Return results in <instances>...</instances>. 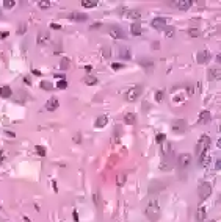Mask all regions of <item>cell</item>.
<instances>
[{
	"label": "cell",
	"mask_w": 221,
	"mask_h": 222,
	"mask_svg": "<svg viewBox=\"0 0 221 222\" xmlns=\"http://www.w3.org/2000/svg\"><path fill=\"white\" fill-rule=\"evenodd\" d=\"M102 55H104L105 60H108V58L111 57V48H110L108 45H104V47H102Z\"/></svg>",
	"instance_id": "obj_30"
},
{
	"label": "cell",
	"mask_w": 221,
	"mask_h": 222,
	"mask_svg": "<svg viewBox=\"0 0 221 222\" xmlns=\"http://www.w3.org/2000/svg\"><path fill=\"white\" fill-rule=\"evenodd\" d=\"M5 135H6L8 138H16V133H14V132H5Z\"/></svg>",
	"instance_id": "obj_44"
},
{
	"label": "cell",
	"mask_w": 221,
	"mask_h": 222,
	"mask_svg": "<svg viewBox=\"0 0 221 222\" xmlns=\"http://www.w3.org/2000/svg\"><path fill=\"white\" fill-rule=\"evenodd\" d=\"M60 66H61V69H63V70H66V69L69 67V58H66V57H64V58L61 60Z\"/></svg>",
	"instance_id": "obj_34"
},
{
	"label": "cell",
	"mask_w": 221,
	"mask_h": 222,
	"mask_svg": "<svg viewBox=\"0 0 221 222\" xmlns=\"http://www.w3.org/2000/svg\"><path fill=\"white\" fill-rule=\"evenodd\" d=\"M83 82H85L86 85H97V78L93 77V75H86V77L83 78Z\"/></svg>",
	"instance_id": "obj_31"
},
{
	"label": "cell",
	"mask_w": 221,
	"mask_h": 222,
	"mask_svg": "<svg viewBox=\"0 0 221 222\" xmlns=\"http://www.w3.org/2000/svg\"><path fill=\"white\" fill-rule=\"evenodd\" d=\"M212 222H215V220H212Z\"/></svg>",
	"instance_id": "obj_55"
},
{
	"label": "cell",
	"mask_w": 221,
	"mask_h": 222,
	"mask_svg": "<svg viewBox=\"0 0 221 222\" xmlns=\"http://www.w3.org/2000/svg\"><path fill=\"white\" fill-rule=\"evenodd\" d=\"M36 153H38L39 157H46V147L38 145V147H36Z\"/></svg>",
	"instance_id": "obj_35"
},
{
	"label": "cell",
	"mask_w": 221,
	"mask_h": 222,
	"mask_svg": "<svg viewBox=\"0 0 221 222\" xmlns=\"http://www.w3.org/2000/svg\"><path fill=\"white\" fill-rule=\"evenodd\" d=\"M140 64L144 67V70H147V72H151L152 70V67H154V61L151 60V58H141L140 60Z\"/></svg>",
	"instance_id": "obj_15"
},
{
	"label": "cell",
	"mask_w": 221,
	"mask_h": 222,
	"mask_svg": "<svg viewBox=\"0 0 221 222\" xmlns=\"http://www.w3.org/2000/svg\"><path fill=\"white\" fill-rule=\"evenodd\" d=\"M111 67H113V70H119V69L124 67V64H121V63H113V64H111Z\"/></svg>",
	"instance_id": "obj_40"
},
{
	"label": "cell",
	"mask_w": 221,
	"mask_h": 222,
	"mask_svg": "<svg viewBox=\"0 0 221 222\" xmlns=\"http://www.w3.org/2000/svg\"><path fill=\"white\" fill-rule=\"evenodd\" d=\"M38 6H39L41 10H49V8H50V2H46V0H39V2H38Z\"/></svg>",
	"instance_id": "obj_32"
},
{
	"label": "cell",
	"mask_w": 221,
	"mask_h": 222,
	"mask_svg": "<svg viewBox=\"0 0 221 222\" xmlns=\"http://www.w3.org/2000/svg\"><path fill=\"white\" fill-rule=\"evenodd\" d=\"M146 216L151 222H157L158 217H160V207H158V202L157 200H151L146 207Z\"/></svg>",
	"instance_id": "obj_1"
},
{
	"label": "cell",
	"mask_w": 221,
	"mask_h": 222,
	"mask_svg": "<svg viewBox=\"0 0 221 222\" xmlns=\"http://www.w3.org/2000/svg\"><path fill=\"white\" fill-rule=\"evenodd\" d=\"M24 83H27V85H30V83H32L30 77H25V78H24Z\"/></svg>",
	"instance_id": "obj_50"
},
{
	"label": "cell",
	"mask_w": 221,
	"mask_h": 222,
	"mask_svg": "<svg viewBox=\"0 0 221 222\" xmlns=\"http://www.w3.org/2000/svg\"><path fill=\"white\" fill-rule=\"evenodd\" d=\"M219 75H221V73H219V69H218V67L209 69V78H210V80H218Z\"/></svg>",
	"instance_id": "obj_25"
},
{
	"label": "cell",
	"mask_w": 221,
	"mask_h": 222,
	"mask_svg": "<svg viewBox=\"0 0 221 222\" xmlns=\"http://www.w3.org/2000/svg\"><path fill=\"white\" fill-rule=\"evenodd\" d=\"M82 6L83 8H94V6H97V0H83Z\"/></svg>",
	"instance_id": "obj_27"
},
{
	"label": "cell",
	"mask_w": 221,
	"mask_h": 222,
	"mask_svg": "<svg viewBox=\"0 0 221 222\" xmlns=\"http://www.w3.org/2000/svg\"><path fill=\"white\" fill-rule=\"evenodd\" d=\"M32 73H33L35 77H41V72H39L38 69H33V70H32Z\"/></svg>",
	"instance_id": "obj_43"
},
{
	"label": "cell",
	"mask_w": 221,
	"mask_h": 222,
	"mask_svg": "<svg viewBox=\"0 0 221 222\" xmlns=\"http://www.w3.org/2000/svg\"><path fill=\"white\" fill-rule=\"evenodd\" d=\"M163 30H165V35H166L168 38H173L174 33H176V28H174V27H168V25H166Z\"/></svg>",
	"instance_id": "obj_29"
},
{
	"label": "cell",
	"mask_w": 221,
	"mask_h": 222,
	"mask_svg": "<svg viewBox=\"0 0 221 222\" xmlns=\"http://www.w3.org/2000/svg\"><path fill=\"white\" fill-rule=\"evenodd\" d=\"M57 88H58V89H66V88H67V82H66V80H58Z\"/></svg>",
	"instance_id": "obj_36"
},
{
	"label": "cell",
	"mask_w": 221,
	"mask_h": 222,
	"mask_svg": "<svg viewBox=\"0 0 221 222\" xmlns=\"http://www.w3.org/2000/svg\"><path fill=\"white\" fill-rule=\"evenodd\" d=\"M124 122H126L127 125H133L135 122H136V116L133 113H126L124 114Z\"/></svg>",
	"instance_id": "obj_23"
},
{
	"label": "cell",
	"mask_w": 221,
	"mask_h": 222,
	"mask_svg": "<svg viewBox=\"0 0 221 222\" xmlns=\"http://www.w3.org/2000/svg\"><path fill=\"white\" fill-rule=\"evenodd\" d=\"M8 31H2V33H0V38H2V39H5V38H8Z\"/></svg>",
	"instance_id": "obj_45"
},
{
	"label": "cell",
	"mask_w": 221,
	"mask_h": 222,
	"mask_svg": "<svg viewBox=\"0 0 221 222\" xmlns=\"http://www.w3.org/2000/svg\"><path fill=\"white\" fill-rule=\"evenodd\" d=\"M187 92L191 95V94H193V86H188V88H187Z\"/></svg>",
	"instance_id": "obj_51"
},
{
	"label": "cell",
	"mask_w": 221,
	"mask_h": 222,
	"mask_svg": "<svg viewBox=\"0 0 221 222\" xmlns=\"http://www.w3.org/2000/svg\"><path fill=\"white\" fill-rule=\"evenodd\" d=\"M130 33L133 36H140L143 33V28H141V23L140 22H133L132 25H130Z\"/></svg>",
	"instance_id": "obj_17"
},
{
	"label": "cell",
	"mask_w": 221,
	"mask_h": 222,
	"mask_svg": "<svg viewBox=\"0 0 221 222\" xmlns=\"http://www.w3.org/2000/svg\"><path fill=\"white\" fill-rule=\"evenodd\" d=\"M91 69H93L91 66H85V70H86V72H91Z\"/></svg>",
	"instance_id": "obj_53"
},
{
	"label": "cell",
	"mask_w": 221,
	"mask_h": 222,
	"mask_svg": "<svg viewBox=\"0 0 221 222\" xmlns=\"http://www.w3.org/2000/svg\"><path fill=\"white\" fill-rule=\"evenodd\" d=\"M206 214H207V208H206V207H199L198 211H196V220L202 222V220L206 219Z\"/></svg>",
	"instance_id": "obj_20"
},
{
	"label": "cell",
	"mask_w": 221,
	"mask_h": 222,
	"mask_svg": "<svg viewBox=\"0 0 221 222\" xmlns=\"http://www.w3.org/2000/svg\"><path fill=\"white\" fill-rule=\"evenodd\" d=\"M199 124H202V125H206V124H209V122L212 120V114H210V111H201V114H199Z\"/></svg>",
	"instance_id": "obj_14"
},
{
	"label": "cell",
	"mask_w": 221,
	"mask_h": 222,
	"mask_svg": "<svg viewBox=\"0 0 221 222\" xmlns=\"http://www.w3.org/2000/svg\"><path fill=\"white\" fill-rule=\"evenodd\" d=\"M119 58L121 60H130L132 58L130 48L129 47H119Z\"/></svg>",
	"instance_id": "obj_16"
},
{
	"label": "cell",
	"mask_w": 221,
	"mask_h": 222,
	"mask_svg": "<svg viewBox=\"0 0 221 222\" xmlns=\"http://www.w3.org/2000/svg\"><path fill=\"white\" fill-rule=\"evenodd\" d=\"M165 188V185H162V183H158V182H155L154 185H151L149 186V192H152V194H155L157 191H160V189H163Z\"/></svg>",
	"instance_id": "obj_26"
},
{
	"label": "cell",
	"mask_w": 221,
	"mask_h": 222,
	"mask_svg": "<svg viewBox=\"0 0 221 222\" xmlns=\"http://www.w3.org/2000/svg\"><path fill=\"white\" fill-rule=\"evenodd\" d=\"M11 94H13V91H11V88H10V86H2V88H0V97H3V98H10V97H11Z\"/></svg>",
	"instance_id": "obj_24"
},
{
	"label": "cell",
	"mask_w": 221,
	"mask_h": 222,
	"mask_svg": "<svg viewBox=\"0 0 221 222\" xmlns=\"http://www.w3.org/2000/svg\"><path fill=\"white\" fill-rule=\"evenodd\" d=\"M36 42H38L39 45H47L49 42H50V35L46 33V31L39 33V35H38V38H36Z\"/></svg>",
	"instance_id": "obj_13"
},
{
	"label": "cell",
	"mask_w": 221,
	"mask_h": 222,
	"mask_svg": "<svg viewBox=\"0 0 221 222\" xmlns=\"http://www.w3.org/2000/svg\"><path fill=\"white\" fill-rule=\"evenodd\" d=\"M41 89L50 91V89H54V85H52L50 82H47V80H42V82H41Z\"/></svg>",
	"instance_id": "obj_28"
},
{
	"label": "cell",
	"mask_w": 221,
	"mask_h": 222,
	"mask_svg": "<svg viewBox=\"0 0 221 222\" xmlns=\"http://www.w3.org/2000/svg\"><path fill=\"white\" fill-rule=\"evenodd\" d=\"M74 141H77V142H80V135H77V136H74Z\"/></svg>",
	"instance_id": "obj_52"
},
{
	"label": "cell",
	"mask_w": 221,
	"mask_h": 222,
	"mask_svg": "<svg viewBox=\"0 0 221 222\" xmlns=\"http://www.w3.org/2000/svg\"><path fill=\"white\" fill-rule=\"evenodd\" d=\"M166 23H168V19L166 17H155L152 22H151V25L155 28V30H163L166 27Z\"/></svg>",
	"instance_id": "obj_10"
},
{
	"label": "cell",
	"mask_w": 221,
	"mask_h": 222,
	"mask_svg": "<svg viewBox=\"0 0 221 222\" xmlns=\"http://www.w3.org/2000/svg\"><path fill=\"white\" fill-rule=\"evenodd\" d=\"M198 194H199V200H201V202L207 200L209 197H210V194H212V185H210L209 182H204V183L199 186Z\"/></svg>",
	"instance_id": "obj_3"
},
{
	"label": "cell",
	"mask_w": 221,
	"mask_h": 222,
	"mask_svg": "<svg viewBox=\"0 0 221 222\" xmlns=\"http://www.w3.org/2000/svg\"><path fill=\"white\" fill-rule=\"evenodd\" d=\"M163 163L160 164V167L163 169V170H168V169H171V167H173L174 166V155L173 153H163Z\"/></svg>",
	"instance_id": "obj_6"
},
{
	"label": "cell",
	"mask_w": 221,
	"mask_h": 222,
	"mask_svg": "<svg viewBox=\"0 0 221 222\" xmlns=\"http://www.w3.org/2000/svg\"><path fill=\"white\" fill-rule=\"evenodd\" d=\"M152 48H155V50H158V48H160V44L155 41V42H152Z\"/></svg>",
	"instance_id": "obj_46"
},
{
	"label": "cell",
	"mask_w": 221,
	"mask_h": 222,
	"mask_svg": "<svg viewBox=\"0 0 221 222\" xmlns=\"http://www.w3.org/2000/svg\"><path fill=\"white\" fill-rule=\"evenodd\" d=\"M191 0H177L176 2V6L179 8V10H182V11H187L190 6H191Z\"/></svg>",
	"instance_id": "obj_18"
},
{
	"label": "cell",
	"mask_w": 221,
	"mask_h": 222,
	"mask_svg": "<svg viewBox=\"0 0 221 222\" xmlns=\"http://www.w3.org/2000/svg\"><path fill=\"white\" fill-rule=\"evenodd\" d=\"M24 31H27V27H25V25H20L17 33H19V35H24Z\"/></svg>",
	"instance_id": "obj_42"
},
{
	"label": "cell",
	"mask_w": 221,
	"mask_h": 222,
	"mask_svg": "<svg viewBox=\"0 0 221 222\" xmlns=\"http://www.w3.org/2000/svg\"><path fill=\"white\" fill-rule=\"evenodd\" d=\"M0 16H2V10H0Z\"/></svg>",
	"instance_id": "obj_54"
},
{
	"label": "cell",
	"mask_w": 221,
	"mask_h": 222,
	"mask_svg": "<svg viewBox=\"0 0 221 222\" xmlns=\"http://www.w3.org/2000/svg\"><path fill=\"white\" fill-rule=\"evenodd\" d=\"M127 182V175H126V172H119V174L116 175V185L118 186H124Z\"/></svg>",
	"instance_id": "obj_22"
},
{
	"label": "cell",
	"mask_w": 221,
	"mask_h": 222,
	"mask_svg": "<svg viewBox=\"0 0 221 222\" xmlns=\"http://www.w3.org/2000/svg\"><path fill=\"white\" fill-rule=\"evenodd\" d=\"M107 122H108V119H107L105 116H101V117H97V119H96L94 127H96V128H104V127L107 125Z\"/></svg>",
	"instance_id": "obj_21"
},
{
	"label": "cell",
	"mask_w": 221,
	"mask_h": 222,
	"mask_svg": "<svg viewBox=\"0 0 221 222\" xmlns=\"http://www.w3.org/2000/svg\"><path fill=\"white\" fill-rule=\"evenodd\" d=\"M171 128H173L176 133H184L187 130V122L184 119H177V120L173 122V127H171Z\"/></svg>",
	"instance_id": "obj_8"
},
{
	"label": "cell",
	"mask_w": 221,
	"mask_h": 222,
	"mask_svg": "<svg viewBox=\"0 0 221 222\" xmlns=\"http://www.w3.org/2000/svg\"><path fill=\"white\" fill-rule=\"evenodd\" d=\"M141 91H143V88H141L140 85H138V86L129 88L127 92H126V100H127V102H135L136 98L141 95Z\"/></svg>",
	"instance_id": "obj_4"
},
{
	"label": "cell",
	"mask_w": 221,
	"mask_h": 222,
	"mask_svg": "<svg viewBox=\"0 0 221 222\" xmlns=\"http://www.w3.org/2000/svg\"><path fill=\"white\" fill-rule=\"evenodd\" d=\"M124 16H126V17H129V19L138 20V19L141 17V11H140V10H129L127 13H124Z\"/></svg>",
	"instance_id": "obj_19"
},
{
	"label": "cell",
	"mask_w": 221,
	"mask_h": 222,
	"mask_svg": "<svg viewBox=\"0 0 221 222\" xmlns=\"http://www.w3.org/2000/svg\"><path fill=\"white\" fill-rule=\"evenodd\" d=\"M67 17L71 20H76V22H86L88 20V14H85V13H71V14H67Z\"/></svg>",
	"instance_id": "obj_12"
},
{
	"label": "cell",
	"mask_w": 221,
	"mask_h": 222,
	"mask_svg": "<svg viewBox=\"0 0 221 222\" xmlns=\"http://www.w3.org/2000/svg\"><path fill=\"white\" fill-rule=\"evenodd\" d=\"M190 164H191V155H190V153H180L179 158H177V166H179V169L184 170V169H187Z\"/></svg>",
	"instance_id": "obj_5"
},
{
	"label": "cell",
	"mask_w": 221,
	"mask_h": 222,
	"mask_svg": "<svg viewBox=\"0 0 221 222\" xmlns=\"http://www.w3.org/2000/svg\"><path fill=\"white\" fill-rule=\"evenodd\" d=\"M219 167H221V160L216 158V160H215V170H219Z\"/></svg>",
	"instance_id": "obj_41"
},
{
	"label": "cell",
	"mask_w": 221,
	"mask_h": 222,
	"mask_svg": "<svg viewBox=\"0 0 221 222\" xmlns=\"http://www.w3.org/2000/svg\"><path fill=\"white\" fill-rule=\"evenodd\" d=\"M110 36L113 39H126V31L116 25H113V27H110Z\"/></svg>",
	"instance_id": "obj_7"
},
{
	"label": "cell",
	"mask_w": 221,
	"mask_h": 222,
	"mask_svg": "<svg viewBox=\"0 0 221 222\" xmlns=\"http://www.w3.org/2000/svg\"><path fill=\"white\" fill-rule=\"evenodd\" d=\"M52 28H54V30H60L61 27L58 25V23H52Z\"/></svg>",
	"instance_id": "obj_49"
},
{
	"label": "cell",
	"mask_w": 221,
	"mask_h": 222,
	"mask_svg": "<svg viewBox=\"0 0 221 222\" xmlns=\"http://www.w3.org/2000/svg\"><path fill=\"white\" fill-rule=\"evenodd\" d=\"M72 216H74V220H76V222H79V213H77V210L74 211V214H72Z\"/></svg>",
	"instance_id": "obj_47"
},
{
	"label": "cell",
	"mask_w": 221,
	"mask_h": 222,
	"mask_svg": "<svg viewBox=\"0 0 221 222\" xmlns=\"http://www.w3.org/2000/svg\"><path fill=\"white\" fill-rule=\"evenodd\" d=\"M58 105H60L58 98H57V97H50V98L46 102L44 110H47V111H55V110H58Z\"/></svg>",
	"instance_id": "obj_11"
},
{
	"label": "cell",
	"mask_w": 221,
	"mask_h": 222,
	"mask_svg": "<svg viewBox=\"0 0 221 222\" xmlns=\"http://www.w3.org/2000/svg\"><path fill=\"white\" fill-rule=\"evenodd\" d=\"M165 139H166V136H165L163 133H158V135L155 136V142H158V144H162V142H165Z\"/></svg>",
	"instance_id": "obj_38"
},
{
	"label": "cell",
	"mask_w": 221,
	"mask_h": 222,
	"mask_svg": "<svg viewBox=\"0 0 221 222\" xmlns=\"http://www.w3.org/2000/svg\"><path fill=\"white\" fill-rule=\"evenodd\" d=\"M99 27H102V23H93V25H91L93 30H94V28H99Z\"/></svg>",
	"instance_id": "obj_48"
},
{
	"label": "cell",
	"mask_w": 221,
	"mask_h": 222,
	"mask_svg": "<svg viewBox=\"0 0 221 222\" xmlns=\"http://www.w3.org/2000/svg\"><path fill=\"white\" fill-rule=\"evenodd\" d=\"M14 5H16L14 0H5V2H3V6H5V8H13Z\"/></svg>",
	"instance_id": "obj_39"
},
{
	"label": "cell",
	"mask_w": 221,
	"mask_h": 222,
	"mask_svg": "<svg viewBox=\"0 0 221 222\" xmlns=\"http://www.w3.org/2000/svg\"><path fill=\"white\" fill-rule=\"evenodd\" d=\"M210 60H212V55H210V52H207V50H201V52L198 53V57H196L198 64H207Z\"/></svg>",
	"instance_id": "obj_9"
},
{
	"label": "cell",
	"mask_w": 221,
	"mask_h": 222,
	"mask_svg": "<svg viewBox=\"0 0 221 222\" xmlns=\"http://www.w3.org/2000/svg\"><path fill=\"white\" fill-rule=\"evenodd\" d=\"M210 147V138L207 135H202L198 141V144H196V155L201 157L204 153H207V149Z\"/></svg>",
	"instance_id": "obj_2"
},
{
	"label": "cell",
	"mask_w": 221,
	"mask_h": 222,
	"mask_svg": "<svg viewBox=\"0 0 221 222\" xmlns=\"http://www.w3.org/2000/svg\"><path fill=\"white\" fill-rule=\"evenodd\" d=\"M163 97H165V92H163V91H157V92H155V100H157V102H162Z\"/></svg>",
	"instance_id": "obj_37"
},
{
	"label": "cell",
	"mask_w": 221,
	"mask_h": 222,
	"mask_svg": "<svg viewBox=\"0 0 221 222\" xmlns=\"http://www.w3.org/2000/svg\"><path fill=\"white\" fill-rule=\"evenodd\" d=\"M188 35L193 38H198V36H201V31L198 28H188Z\"/></svg>",
	"instance_id": "obj_33"
}]
</instances>
